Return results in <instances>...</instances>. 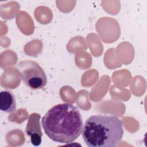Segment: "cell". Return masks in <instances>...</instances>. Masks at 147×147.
<instances>
[{
    "label": "cell",
    "mask_w": 147,
    "mask_h": 147,
    "mask_svg": "<svg viewBox=\"0 0 147 147\" xmlns=\"http://www.w3.org/2000/svg\"><path fill=\"white\" fill-rule=\"evenodd\" d=\"M82 134L89 147H114L122 138V122L112 115H92L86 121Z\"/></svg>",
    "instance_id": "cell-2"
},
{
    "label": "cell",
    "mask_w": 147,
    "mask_h": 147,
    "mask_svg": "<svg viewBox=\"0 0 147 147\" xmlns=\"http://www.w3.org/2000/svg\"><path fill=\"white\" fill-rule=\"evenodd\" d=\"M45 133L53 141L69 144L76 140L83 130V119L74 105L63 103L51 107L41 120Z\"/></svg>",
    "instance_id": "cell-1"
},
{
    "label": "cell",
    "mask_w": 147,
    "mask_h": 147,
    "mask_svg": "<svg viewBox=\"0 0 147 147\" xmlns=\"http://www.w3.org/2000/svg\"><path fill=\"white\" fill-rule=\"evenodd\" d=\"M40 115L38 113H32L29 117L25 128V133L30 138L32 144L39 146L42 141V133L40 124Z\"/></svg>",
    "instance_id": "cell-4"
},
{
    "label": "cell",
    "mask_w": 147,
    "mask_h": 147,
    "mask_svg": "<svg viewBox=\"0 0 147 147\" xmlns=\"http://www.w3.org/2000/svg\"><path fill=\"white\" fill-rule=\"evenodd\" d=\"M25 84L32 90L41 89L47 83L46 74L40 65L31 60H24L17 64Z\"/></svg>",
    "instance_id": "cell-3"
},
{
    "label": "cell",
    "mask_w": 147,
    "mask_h": 147,
    "mask_svg": "<svg viewBox=\"0 0 147 147\" xmlns=\"http://www.w3.org/2000/svg\"><path fill=\"white\" fill-rule=\"evenodd\" d=\"M16 100L13 93L9 90L0 92V110L7 113H13L16 110Z\"/></svg>",
    "instance_id": "cell-5"
}]
</instances>
